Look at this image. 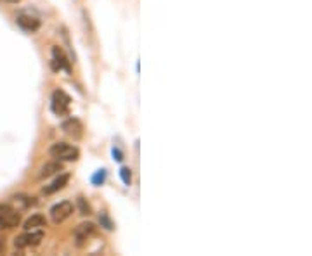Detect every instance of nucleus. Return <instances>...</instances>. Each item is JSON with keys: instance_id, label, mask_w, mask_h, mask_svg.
<instances>
[{"instance_id": "nucleus-17", "label": "nucleus", "mask_w": 312, "mask_h": 256, "mask_svg": "<svg viewBox=\"0 0 312 256\" xmlns=\"http://www.w3.org/2000/svg\"><path fill=\"white\" fill-rule=\"evenodd\" d=\"M113 156H116L118 161H121V159H123V158H121V153L118 149H115V148H113Z\"/></svg>"}, {"instance_id": "nucleus-3", "label": "nucleus", "mask_w": 312, "mask_h": 256, "mask_svg": "<svg viewBox=\"0 0 312 256\" xmlns=\"http://www.w3.org/2000/svg\"><path fill=\"white\" fill-rule=\"evenodd\" d=\"M70 104H71V99L70 95L66 94L65 90H56L52 94V100H50V107H52L54 115L57 116H65L70 113Z\"/></svg>"}, {"instance_id": "nucleus-19", "label": "nucleus", "mask_w": 312, "mask_h": 256, "mask_svg": "<svg viewBox=\"0 0 312 256\" xmlns=\"http://www.w3.org/2000/svg\"><path fill=\"white\" fill-rule=\"evenodd\" d=\"M4 2H7V4H18L19 0H4Z\"/></svg>"}, {"instance_id": "nucleus-14", "label": "nucleus", "mask_w": 312, "mask_h": 256, "mask_svg": "<svg viewBox=\"0 0 312 256\" xmlns=\"http://www.w3.org/2000/svg\"><path fill=\"white\" fill-rule=\"evenodd\" d=\"M104 178H106V171H104V170H99L98 173H96L94 177H92V182H94L96 186H101V184L104 182Z\"/></svg>"}, {"instance_id": "nucleus-16", "label": "nucleus", "mask_w": 312, "mask_h": 256, "mask_svg": "<svg viewBox=\"0 0 312 256\" xmlns=\"http://www.w3.org/2000/svg\"><path fill=\"white\" fill-rule=\"evenodd\" d=\"M101 224L104 225V229L113 230V224H111V220H109V218H108L106 213H103V215H101Z\"/></svg>"}, {"instance_id": "nucleus-8", "label": "nucleus", "mask_w": 312, "mask_h": 256, "mask_svg": "<svg viewBox=\"0 0 312 256\" xmlns=\"http://www.w3.org/2000/svg\"><path fill=\"white\" fill-rule=\"evenodd\" d=\"M61 128L65 130L66 135H70L73 138H80L83 135V125L78 118H68L66 121H63Z\"/></svg>"}, {"instance_id": "nucleus-9", "label": "nucleus", "mask_w": 312, "mask_h": 256, "mask_svg": "<svg viewBox=\"0 0 312 256\" xmlns=\"http://www.w3.org/2000/svg\"><path fill=\"white\" fill-rule=\"evenodd\" d=\"M18 26L21 30L28 31V33H33L40 28V19L35 18V16H29V14H21L18 19Z\"/></svg>"}, {"instance_id": "nucleus-1", "label": "nucleus", "mask_w": 312, "mask_h": 256, "mask_svg": "<svg viewBox=\"0 0 312 256\" xmlns=\"http://www.w3.org/2000/svg\"><path fill=\"white\" fill-rule=\"evenodd\" d=\"M50 156L56 158L57 161H77L80 158V151L78 148L71 144H66V142H57L54 144L52 148L49 149Z\"/></svg>"}, {"instance_id": "nucleus-7", "label": "nucleus", "mask_w": 312, "mask_h": 256, "mask_svg": "<svg viewBox=\"0 0 312 256\" xmlns=\"http://www.w3.org/2000/svg\"><path fill=\"white\" fill-rule=\"evenodd\" d=\"M52 69L54 71L65 69L66 73H70V61L61 47H52Z\"/></svg>"}, {"instance_id": "nucleus-15", "label": "nucleus", "mask_w": 312, "mask_h": 256, "mask_svg": "<svg viewBox=\"0 0 312 256\" xmlns=\"http://www.w3.org/2000/svg\"><path fill=\"white\" fill-rule=\"evenodd\" d=\"M120 175H121V180H123V184H127V186H130V180H132V173H130L129 168H121V170H120Z\"/></svg>"}, {"instance_id": "nucleus-5", "label": "nucleus", "mask_w": 312, "mask_h": 256, "mask_svg": "<svg viewBox=\"0 0 312 256\" xmlns=\"http://www.w3.org/2000/svg\"><path fill=\"white\" fill-rule=\"evenodd\" d=\"M73 204L68 203V201H63V203H57L50 208V218H52L54 224H63L73 215Z\"/></svg>"}, {"instance_id": "nucleus-6", "label": "nucleus", "mask_w": 312, "mask_h": 256, "mask_svg": "<svg viewBox=\"0 0 312 256\" xmlns=\"http://www.w3.org/2000/svg\"><path fill=\"white\" fill-rule=\"evenodd\" d=\"M96 234V225L87 222V224H80L78 227H75L73 230V237L77 241V246H83L85 242Z\"/></svg>"}, {"instance_id": "nucleus-2", "label": "nucleus", "mask_w": 312, "mask_h": 256, "mask_svg": "<svg viewBox=\"0 0 312 256\" xmlns=\"http://www.w3.org/2000/svg\"><path fill=\"white\" fill-rule=\"evenodd\" d=\"M21 222L19 209L12 208L11 204H0V230H11L18 227Z\"/></svg>"}, {"instance_id": "nucleus-12", "label": "nucleus", "mask_w": 312, "mask_h": 256, "mask_svg": "<svg viewBox=\"0 0 312 256\" xmlns=\"http://www.w3.org/2000/svg\"><path fill=\"white\" fill-rule=\"evenodd\" d=\"M59 171H63L61 161H52V163H45L40 170V178H47L50 175H56Z\"/></svg>"}, {"instance_id": "nucleus-4", "label": "nucleus", "mask_w": 312, "mask_h": 256, "mask_svg": "<svg viewBox=\"0 0 312 256\" xmlns=\"http://www.w3.org/2000/svg\"><path fill=\"white\" fill-rule=\"evenodd\" d=\"M42 239H44V232H42V230H26L24 234H21V236L16 237L14 246L18 247V249L35 247V246L40 244Z\"/></svg>"}, {"instance_id": "nucleus-18", "label": "nucleus", "mask_w": 312, "mask_h": 256, "mask_svg": "<svg viewBox=\"0 0 312 256\" xmlns=\"http://www.w3.org/2000/svg\"><path fill=\"white\" fill-rule=\"evenodd\" d=\"M4 249H6V244H4V242L2 241H0V253H2V251Z\"/></svg>"}, {"instance_id": "nucleus-13", "label": "nucleus", "mask_w": 312, "mask_h": 256, "mask_svg": "<svg viewBox=\"0 0 312 256\" xmlns=\"http://www.w3.org/2000/svg\"><path fill=\"white\" fill-rule=\"evenodd\" d=\"M78 206H80V211H82V215H90L92 209L88 206V203H85V199L83 197H78Z\"/></svg>"}, {"instance_id": "nucleus-11", "label": "nucleus", "mask_w": 312, "mask_h": 256, "mask_svg": "<svg viewBox=\"0 0 312 256\" xmlns=\"http://www.w3.org/2000/svg\"><path fill=\"white\" fill-rule=\"evenodd\" d=\"M45 224H47L45 216H44V215H40V213H35V215H32L26 222H24V229H26V230L42 229V227H45Z\"/></svg>"}, {"instance_id": "nucleus-10", "label": "nucleus", "mask_w": 312, "mask_h": 256, "mask_svg": "<svg viewBox=\"0 0 312 256\" xmlns=\"http://www.w3.org/2000/svg\"><path fill=\"white\" fill-rule=\"evenodd\" d=\"M70 182V175L68 173H63V175H59V177L54 180L50 186H45L44 187V194H54V192H57V191H61V189H65L66 187V184Z\"/></svg>"}]
</instances>
